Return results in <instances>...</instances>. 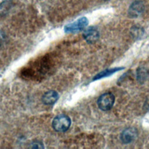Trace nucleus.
Masks as SVG:
<instances>
[{
  "mask_svg": "<svg viewBox=\"0 0 149 149\" xmlns=\"http://www.w3.org/2000/svg\"><path fill=\"white\" fill-rule=\"evenodd\" d=\"M71 124L70 118L65 115H59L55 117L52 121V127L59 132H65L69 129Z\"/></svg>",
  "mask_w": 149,
  "mask_h": 149,
  "instance_id": "obj_1",
  "label": "nucleus"
},
{
  "mask_svg": "<svg viewBox=\"0 0 149 149\" xmlns=\"http://www.w3.org/2000/svg\"><path fill=\"white\" fill-rule=\"evenodd\" d=\"M115 102V97L111 93H105L102 94L97 100V104L102 111L111 109Z\"/></svg>",
  "mask_w": 149,
  "mask_h": 149,
  "instance_id": "obj_2",
  "label": "nucleus"
},
{
  "mask_svg": "<svg viewBox=\"0 0 149 149\" xmlns=\"http://www.w3.org/2000/svg\"><path fill=\"white\" fill-rule=\"evenodd\" d=\"M88 23V19L85 17H83L75 22L65 26L64 30L68 33H74L83 30L87 26Z\"/></svg>",
  "mask_w": 149,
  "mask_h": 149,
  "instance_id": "obj_3",
  "label": "nucleus"
},
{
  "mask_svg": "<svg viewBox=\"0 0 149 149\" xmlns=\"http://www.w3.org/2000/svg\"><path fill=\"white\" fill-rule=\"evenodd\" d=\"M137 136V130L134 127H129L122 132L120 139L123 143L128 144L133 141L136 138Z\"/></svg>",
  "mask_w": 149,
  "mask_h": 149,
  "instance_id": "obj_4",
  "label": "nucleus"
},
{
  "mask_svg": "<svg viewBox=\"0 0 149 149\" xmlns=\"http://www.w3.org/2000/svg\"><path fill=\"white\" fill-rule=\"evenodd\" d=\"M83 37L87 42L93 43L98 39L99 33L96 29L89 27L84 32Z\"/></svg>",
  "mask_w": 149,
  "mask_h": 149,
  "instance_id": "obj_5",
  "label": "nucleus"
},
{
  "mask_svg": "<svg viewBox=\"0 0 149 149\" xmlns=\"http://www.w3.org/2000/svg\"><path fill=\"white\" fill-rule=\"evenodd\" d=\"M59 95L58 93L53 90L46 92L42 97V101L46 105H52L58 99Z\"/></svg>",
  "mask_w": 149,
  "mask_h": 149,
  "instance_id": "obj_6",
  "label": "nucleus"
},
{
  "mask_svg": "<svg viewBox=\"0 0 149 149\" xmlns=\"http://www.w3.org/2000/svg\"><path fill=\"white\" fill-rule=\"evenodd\" d=\"M123 69V68H112V69H106L101 72H100V73L97 74L94 78V80H97V79H101L102 77H107L109 75L112 74L113 73H114L115 72L119 71L121 69Z\"/></svg>",
  "mask_w": 149,
  "mask_h": 149,
  "instance_id": "obj_7",
  "label": "nucleus"
}]
</instances>
